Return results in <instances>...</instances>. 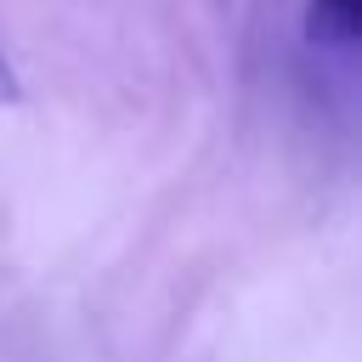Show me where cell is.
Here are the masks:
<instances>
[{
  "instance_id": "obj_1",
  "label": "cell",
  "mask_w": 362,
  "mask_h": 362,
  "mask_svg": "<svg viewBox=\"0 0 362 362\" xmlns=\"http://www.w3.org/2000/svg\"><path fill=\"white\" fill-rule=\"evenodd\" d=\"M305 34L328 51H351L362 40V0H311L305 6Z\"/></svg>"
},
{
  "instance_id": "obj_2",
  "label": "cell",
  "mask_w": 362,
  "mask_h": 362,
  "mask_svg": "<svg viewBox=\"0 0 362 362\" xmlns=\"http://www.w3.org/2000/svg\"><path fill=\"white\" fill-rule=\"evenodd\" d=\"M23 96V85H17V68H11V57L0 51V107H11Z\"/></svg>"
}]
</instances>
